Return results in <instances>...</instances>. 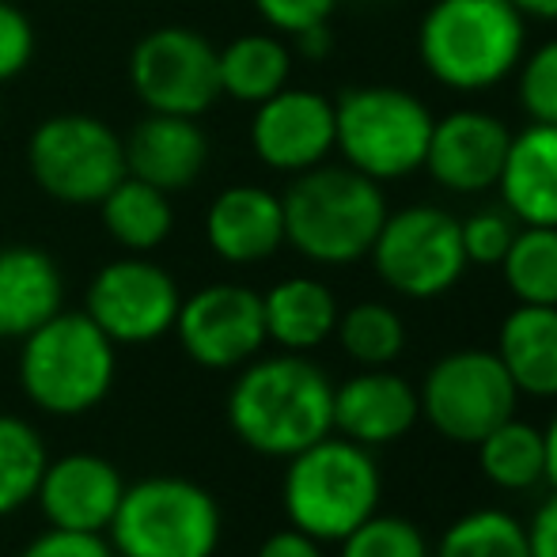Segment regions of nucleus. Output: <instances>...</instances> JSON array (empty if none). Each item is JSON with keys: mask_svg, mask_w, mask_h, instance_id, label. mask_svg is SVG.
<instances>
[{"mask_svg": "<svg viewBox=\"0 0 557 557\" xmlns=\"http://www.w3.org/2000/svg\"><path fill=\"white\" fill-rule=\"evenodd\" d=\"M478 447L482 474L505 493H528L546 482V447L543 429L528 425L520 418L500 421L493 433H485Z\"/></svg>", "mask_w": 557, "mask_h": 557, "instance_id": "nucleus-26", "label": "nucleus"}, {"mask_svg": "<svg viewBox=\"0 0 557 557\" xmlns=\"http://www.w3.org/2000/svg\"><path fill=\"white\" fill-rule=\"evenodd\" d=\"M433 122L429 107L406 88L364 84L334 103V148L352 171L391 183L425 168Z\"/></svg>", "mask_w": 557, "mask_h": 557, "instance_id": "nucleus-7", "label": "nucleus"}, {"mask_svg": "<svg viewBox=\"0 0 557 557\" xmlns=\"http://www.w3.org/2000/svg\"><path fill=\"white\" fill-rule=\"evenodd\" d=\"M15 375L35 410L50 418H81L111 395L117 345L91 323L88 311L61 308L20 342Z\"/></svg>", "mask_w": 557, "mask_h": 557, "instance_id": "nucleus-4", "label": "nucleus"}, {"mask_svg": "<svg viewBox=\"0 0 557 557\" xmlns=\"http://www.w3.org/2000/svg\"><path fill=\"white\" fill-rule=\"evenodd\" d=\"M209 163V137L198 117L148 111L125 137V175L163 194H183Z\"/></svg>", "mask_w": 557, "mask_h": 557, "instance_id": "nucleus-18", "label": "nucleus"}, {"mask_svg": "<svg viewBox=\"0 0 557 557\" xmlns=\"http://www.w3.org/2000/svg\"><path fill=\"white\" fill-rule=\"evenodd\" d=\"M206 243L227 265H258L285 247V209L265 186H227L206 213Z\"/></svg>", "mask_w": 557, "mask_h": 557, "instance_id": "nucleus-19", "label": "nucleus"}, {"mask_svg": "<svg viewBox=\"0 0 557 557\" xmlns=\"http://www.w3.org/2000/svg\"><path fill=\"white\" fill-rule=\"evenodd\" d=\"M250 4L270 23V30L300 35V30L319 27V23H331L337 0H250Z\"/></svg>", "mask_w": 557, "mask_h": 557, "instance_id": "nucleus-35", "label": "nucleus"}, {"mask_svg": "<svg viewBox=\"0 0 557 557\" xmlns=\"http://www.w3.org/2000/svg\"><path fill=\"white\" fill-rule=\"evenodd\" d=\"M224 516L206 485L178 474H152L125 485L107 539L117 557H213Z\"/></svg>", "mask_w": 557, "mask_h": 557, "instance_id": "nucleus-6", "label": "nucleus"}, {"mask_svg": "<svg viewBox=\"0 0 557 557\" xmlns=\"http://www.w3.org/2000/svg\"><path fill=\"white\" fill-rule=\"evenodd\" d=\"M512 375L497 349H455L429 368L418 391L421 418L451 444H478L500 421L516 418Z\"/></svg>", "mask_w": 557, "mask_h": 557, "instance_id": "nucleus-10", "label": "nucleus"}, {"mask_svg": "<svg viewBox=\"0 0 557 557\" xmlns=\"http://www.w3.org/2000/svg\"><path fill=\"white\" fill-rule=\"evenodd\" d=\"M462 232V250H467V262L474 265H500V258L508 255L516 239V216L508 209H482L470 221H459Z\"/></svg>", "mask_w": 557, "mask_h": 557, "instance_id": "nucleus-33", "label": "nucleus"}, {"mask_svg": "<svg viewBox=\"0 0 557 557\" xmlns=\"http://www.w3.org/2000/svg\"><path fill=\"white\" fill-rule=\"evenodd\" d=\"M265 342L285 352H311L334 337L337 300L315 277H285L262 293Z\"/></svg>", "mask_w": 557, "mask_h": 557, "instance_id": "nucleus-23", "label": "nucleus"}, {"mask_svg": "<svg viewBox=\"0 0 557 557\" xmlns=\"http://www.w3.org/2000/svg\"><path fill=\"white\" fill-rule=\"evenodd\" d=\"M497 357L516 391L531 398H557V308L520 304L497 334Z\"/></svg>", "mask_w": 557, "mask_h": 557, "instance_id": "nucleus-22", "label": "nucleus"}, {"mask_svg": "<svg viewBox=\"0 0 557 557\" xmlns=\"http://www.w3.org/2000/svg\"><path fill=\"white\" fill-rule=\"evenodd\" d=\"M30 178L65 206H99L125 178V137L96 114H53L27 140Z\"/></svg>", "mask_w": 557, "mask_h": 557, "instance_id": "nucleus-8", "label": "nucleus"}, {"mask_svg": "<svg viewBox=\"0 0 557 557\" xmlns=\"http://www.w3.org/2000/svg\"><path fill=\"white\" fill-rule=\"evenodd\" d=\"M35 58V27L12 0H0V84L15 81Z\"/></svg>", "mask_w": 557, "mask_h": 557, "instance_id": "nucleus-34", "label": "nucleus"}, {"mask_svg": "<svg viewBox=\"0 0 557 557\" xmlns=\"http://www.w3.org/2000/svg\"><path fill=\"white\" fill-rule=\"evenodd\" d=\"M122 493L125 478L111 459L91 451H73L46 462L35 500L50 528L103 535L111 528L117 505H122Z\"/></svg>", "mask_w": 557, "mask_h": 557, "instance_id": "nucleus-16", "label": "nucleus"}, {"mask_svg": "<svg viewBox=\"0 0 557 557\" xmlns=\"http://www.w3.org/2000/svg\"><path fill=\"white\" fill-rule=\"evenodd\" d=\"M418 421V391L391 368H364L334 387V433L360 447L403 441Z\"/></svg>", "mask_w": 557, "mask_h": 557, "instance_id": "nucleus-17", "label": "nucleus"}, {"mask_svg": "<svg viewBox=\"0 0 557 557\" xmlns=\"http://www.w3.org/2000/svg\"><path fill=\"white\" fill-rule=\"evenodd\" d=\"M543 447H546V482L557 493V418L543 429Z\"/></svg>", "mask_w": 557, "mask_h": 557, "instance_id": "nucleus-40", "label": "nucleus"}, {"mask_svg": "<svg viewBox=\"0 0 557 557\" xmlns=\"http://www.w3.org/2000/svg\"><path fill=\"white\" fill-rule=\"evenodd\" d=\"M65 308V277L46 250L0 247V342H23Z\"/></svg>", "mask_w": 557, "mask_h": 557, "instance_id": "nucleus-20", "label": "nucleus"}, {"mask_svg": "<svg viewBox=\"0 0 557 557\" xmlns=\"http://www.w3.org/2000/svg\"><path fill=\"white\" fill-rule=\"evenodd\" d=\"M523 15H535V20H557V0H512Z\"/></svg>", "mask_w": 557, "mask_h": 557, "instance_id": "nucleus-41", "label": "nucleus"}, {"mask_svg": "<svg viewBox=\"0 0 557 557\" xmlns=\"http://www.w3.org/2000/svg\"><path fill=\"white\" fill-rule=\"evenodd\" d=\"M46 462L42 433L15 413H0V520L35 505Z\"/></svg>", "mask_w": 557, "mask_h": 557, "instance_id": "nucleus-27", "label": "nucleus"}, {"mask_svg": "<svg viewBox=\"0 0 557 557\" xmlns=\"http://www.w3.org/2000/svg\"><path fill=\"white\" fill-rule=\"evenodd\" d=\"M129 84L156 114L201 117L221 99L216 46L194 27H156L133 46Z\"/></svg>", "mask_w": 557, "mask_h": 557, "instance_id": "nucleus-11", "label": "nucleus"}, {"mask_svg": "<svg viewBox=\"0 0 557 557\" xmlns=\"http://www.w3.org/2000/svg\"><path fill=\"white\" fill-rule=\"evenodd\" d=\"M216 73H221V96L258 107L288 88L293 50L277 35H239L224 50H216Z\"/></svg>", "mask_w": 557, "mask_h": 557, "instance_id": "nucleus-24", "label": "nucleus"}, {"mask_svg": "<svg viewBox=\"0 0 557 557\" xmlns=\"http://www.w3.org/2000/svg\"><path fill=\"white\" fill-rule=\"evenodd\" d=\"M520 103L531 122L557 125V38L520 61Z\"/></svg>", "mask_w": 557, "mask_h": 557, "instance_id": "nucleus-32", "label": "nucleus"}, {"mask_svg": "<svg viewBox=\"0 0 557 557\" xmlns=\"http://www.w3.org/2000/svg\"><path fill=\"white\" fill-rule=\"evenodd\" d=\"M99 216H103L107 235H111L125 255H152L156 247L168 243L171 227H175L171 194L156 190V186L140 183L133 175H125L99 201Z\"/></svg>", "mask_w": 557, "mask_h": 557, "instance_id": "nucleus-25", "label": "nucleus"}, {"mask_svg": "<svg viewBox=\"0 0 557 557\" xmlns=\"http://www.w3.org/2000/svg\"><path fill=\"white\" fill-rule=\"evenodd\" d=\"M334 337L349 360L360 368H391L406 349V323L395 308L380 300L352 304L349 311H337Z\"/></svg>", "mask_w": 557, "mask_h": 557, "instance_id": "nucleus-28", "label": "nucleus"}, {"mask_svg": "<svg viewBox=\"0 0 557 557\" xmlns=\"http://www.w3.org/2000/svg\"><path fill=\"white\" fill-rule=\"evenodd\" d=\"M255 557H323V543L311 539V535H304L300 528L288 523V528L273 531V535L258 546Z\"/></svg>", "mask_w": 557, "mask_h": 557, "instance_id": "nucleus-38", "label": "nucleus"}, {"mask_svg": "<svg viewBox=\"0 0 557 557\" xmlns=\"http://www.w3.org/2000/svg\"><path fill=\"white\" fill-rule=\"evenodd\" d=\"M250 148L270 171L300 175L334 152V103L308 88H281L250 117Z\"/></svg>", "mask_w": 557, "mask_h": 557, "instance_id": "nucleus-14", "label": "nucleus"}, {"mask_svg": "<svg viewBox=\"0 0 557 557\" xmlns=\"http://www.w3.org/2000/svg\"><path fill=\"white\" fill-rule=\"evenodd\" d=\"M528 550L531 557H557V493L535 508L528 523Z\"/></svg>", "mask_w": 557, "mask_h": 557, "instance_id": "nucleus-37", "label": "nucleus"}, {"mask_svg": "<svg viewBox=\"0 0 557 557\" xmlns=\"http://www.w3.org/2000/svg\"><path fill=\"white\" fill-rule=\"evenodd\" d=\"M183 293L178 281L148 255L107 262L84 293V311L114 345H148L175 331Z\"/></svg>", "mask_w": 557, "mask_h": 557, "instance_id": "nucleus-12", "label": "nucleus"}, {"mask_svg": "<svg viewBox=\"0 0 557 557\" xmlns=\"http://www.w3.org/2000/svg\"><path fill=\"white\" fill-rule=\"evenodd\" d=\"M528 15L512 0H433L421 20V65L455 91H485L523 61Z\"/></svg>", "mask_w": 557, "mask_h": 557, "instance_id": "nucleus-3", "label": "nucleus"}, {"mask_svg": "<svg viewBox=\"0 0 557 557\" xmlns=\"http://www.w3.org/2000/svg\"><path fill=\"white\" fill-rule=\"evenodd\" d=\"M512 133L490 111H451L433 122L425 171L451 194H482L500 183Z\"/></svg>", "mask_w": 557, "mask_h": 557, "instance_id": "nucleus-15", "label": "nucleus"}, {"mask_svg": "<svg viewBox=\"0 0 557 557\" xmlns=\"http://www.w3.org/2000/svg\"><path fill=\"white\" fill-rule=\"evenodd\" d=\"M368 258L383 285L410 300H436L451 293L470 265L459 221L441 206H410L387 213Z\"/></svg>", "mask_w": 557, "mask_h": 557, "instance_id": "nucleus-9", "label": "nucleus"}, {"mask_svg": "<svg viewBox=\"0 0 557 557\" xmlns=\"http://www.w3.org/2000/svg\"><path fill=\"white\" fill-rule=\"evenodd\" d=\"M285 243L319 265H349L368 258L375 235L387 221V198L375 178L349 163H319L300 171L285 194Z\"/></svg>", "mask_w": 557, "mask_h": 557, "instance_id": "nucleus-2", "label": "nucleus"}, {"mask_svg": "<svg viewBox=\"0 0 557 557\" xmlns=\"http://www.w3.org/2000/svg\"><path fill=\"white\" fill-rule=\"evenodd\" d=\"M337 546H342V557H433L418 523L383 512H372Z\"/></svg>", "mask_w": 557, "mask_h": 557, "instance_id": "nucleus-31", "label": "nucleus"}, {"mask_svg": "<svg viewBox=\"0 0 557 557\" xmlns=\"http://www.w3.org/2000/svg\"><path fill=\"white\" fill-rule=\"evenodd\" d=\"M554 308H557V304H554Z\"/></svg>", "mask_w": 557, "mask_h": 557, "instance_id": "nucleus-42", "label": "nucleus"}, {"mask_svg": "<svg viewBox=\"0 0 557 557\" xmlns=\"http://www.w3.org/2000/svg\"><path fill=\"white\" fill-rule=\"evenodd\" d=\"M227 425L250 451L293 459L334 433L331 375L304 352L255 357L227 391Z\"/></svg>", "mask_w": 557, "mask_h": 557, "instance_id": "nucleus-1", "label": "nucleus"}, {"mask_svg": "<svg viewBox=\"0 0 557 557\" xmlns=\"http://www.w3.org/2000/svg\"><path fill=\"white\" fill-rule=\"evenodd\" d=\"M293 38H296V53L308 58V61H323L326 53L334 50V38H331V27H326V23L300 30V35H293Z\"/></svg>", "mask_w": 557, "mask_h": 557, "instance_id": "nucleus-39", "label": "nucleus"}, {"mask_svg": "<svg viewBox=\"0 0 557 557\" xmlns=\"http://www.w3.org/2000/svg\"><path fill=\"white\" fill-rule=\"evenodd\" d=\"M500 270L520 304H557V227L523 224L516 232L508 255L500 258Z\"/></svg>", "mask_w": 557, "mask_h": 557, "instance_id": "nucleus-29", "label": "nucleus"}, {"mask_svg": "<svg viewBox=\"0 0 557 557\" xmlns=\"http://www.w3.org/2000/svg\"><path fill=\"white\" fill-rule=\"evenodd\" d=\"M380 497L383 478L372 447H360L334 433L296 451L281 482V505L288 523L319 543H342L352 528L380 512Z\"/></svg>", "mask_w": 557, "mask_h": 557, "instance_id": "nucleus-5", "label": "nucleus"}, {"mask_svg": "<svg viewBox=\"0 0 557 557\" xmlns=\"http://www.w3.org/2000/svg\"><path fill=\"white\" fill-rule=\"evenodd\" d=\"M20 557H117L107 535H88V531L46 528L23 546Z\"/></svg>", "mask_w": 557, "mask_h": 557, "instance_id": "nucleus-36", "label": "nucleus"}, {"mask_svg": "<svg viewBox=\"0 0 557 557\" xmlns=\"http://www.w3.org/2000/svg\"><path fill=\"white\" fill-rule=\"evenodd\" d=\"M171 334L178 337L186 357L209 372H232L250 364L265 345L262 293L232 281L198 288L183 296Z\"/></svg>", "mask_w": 557, "mask_h": 557, "instance_id": "nucleus-13", "label": "nucleus"}, {"mask_svg": "<svg viewBox=\"0 0 557 557\" xmlns=\"http://www.w3.org/2000/svg\"><path fill=\"white\" fill-rule=\"evenodd\" d=\"M497 186L516 224L557 227V125L531 122L512 133Z\"/></svg>", "mask_w": 557, "mask_h": 557, "instance_id": "nucleus-21", "label": "nucleus"}, {"mask_svg": "<svg viewBox=\"0 0 557 557\" xmlns=\"http://www.w3.org/2000/svg\"><path fill=\"white\" fill-rule=\"evenodd\" d=\"M433 557H531L528 523L500 508H478L444 531Z\"/></svg>", "mask_w": 557, "mask_h": 557, "instance_id": "nucleus-30", "label": "nucleus"}]
</instances>
